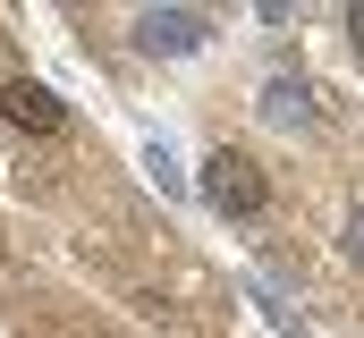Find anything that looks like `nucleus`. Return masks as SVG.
I'll return each instance as SVG.
<instances>
[{
  "mask_svg": "<svg viewBox=\"0 0 364 338\" xmlns=\"http://www.w3.org/2000/svg\"><path fill=\"white\" fill-rule=\"evenodd\" d=\"M0 110H9L17 127H34V136H60V119H68V110H60V93H51V84H34V77H9V84H0Z\"/></svg>",
  "mask_w": 364,
  "mask_h": 338,
  "instance_id": "obj_3",
  "label": "nucleus"
},
{
  "mask_svg": "<svg viewBox=\"0 0 364 338\" xmlns=\"http://www.w3.org/2000/svg\"><path fill=\"white\" fill-rule=\"evenodd\" d=\"M255 110H263L272 127H314V84H305V77H272Z\"/></svg>",
  "mask_w": 364,
  "mask_h": 338,
  "instance_id": "obj_4",
  "label": "nucleus"
},
{
  "mask_svg": "<svg viewBox=\"0 0 364 338\" xmlns=\"http://www.w3.org/2000/svg\"><path fill=\"white\" fill-rule=\"evenodd\" d=\"M348 43H356V60H364V9H348Z\"/></svg>",
  "mask_w": 364,
  "mask_h": 338,
  "instance_id": "obj_7",
  "label": "nucleus"
},
{
  "mask_svg": "<svg viewBox=\"0 0 364 338\" xmlns=\"http://www.w3.org/2000/svg\"><path fill=\"white\" fill-rule=\"evenodd\" d=\"M195 186H203V203H212L220 220H255V212L272 203L263 161H255V153H237V144H220V153L203 161V178H195Z\"/></svg>",
  "mask_w": 364,
  "mask_h": 338,
  "instance_id": "obj_1",
  "label": "nucleus"
},
{
  "mask_svg": "<svg viewBox=\"0 0 364 338\" xmlns=\"http://www.w3.org/2000/svg\"><path fill=\"white\" fill-rule=\"evenodd\" d=\"M144 178H153L161 195H186V169L170 161V144H144Z\"/></svg>",
  "mask_w": 364,
  "mask_h": 338,
  "instance_id": "obj_5",
  "label": "nucleus"
},
{
  "mask_svg": "<svg viewBox=\"0 0 364 338\" xmlns=\"http://www.w3.org/2000/svg\"><path fill=\"white\" fill-rule=\"evenodd\" d=\"M339 254H348V262H356V271H364V203H356V212H348V229H339Z\"/></svg>",
  "mask_w": 364,
  "mask_h": 338,
  "instance_id": "obj_6",
  "label": "nucleus"
},
{
  "mask_svg": "<svg viewBox=\"0 0 364 338\" xmlns=\"http://www.w3.org/2000/svg\"><path fill=\"white\" fill-rule=\"evenodd\" d=\"M136 51H153V60H186V51H203L212 43V17L203 9H136Z\"/></svg>",
  "mask_w": 364,
  "mask_h": 338,
  "instance_id": "obj_2",
  "label": "nucleus"
}]
</instances>
